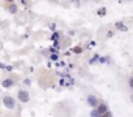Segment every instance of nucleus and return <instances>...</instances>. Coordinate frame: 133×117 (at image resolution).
<instances>
[{
	"instance_id": "f257e3e1",
	"label": "nucleus",
	"mask_w": 133,
	"mask_h": 117,
	"mask_svg": "<svg viewBox=\"0 0 133 117\" xmlns=\"http://www.w3.org/2000/svg\"><path fill=\"white\" fill-rule=\"evenodd\" d=\"M3 103H4V105H5L8 109H13V108H15V100H13V98H11V96H5L4 100H3Z\"/></svg>"
},
{
	"instance_id": "f03ea898",
	"label": "nucleus",
	"mask_w": 133,
	"mask_h": 117,
	"mask_svg": "<svg viewBox=\"0 0 133 117\" xmlns=\"http://www.w3.org/2000/svg\"><path fill=\"white\" fill-rule=\"evenodd\" d=\"M18 99H20L22 103L29 101V92H26V91H24V90L18 91Z\"/></svg>"
},
{
	"instance_id": "7ed1b4c3",
	"label": "nucleus",
	"mask_w": 133,
	"mask_h": 117,
	"mask_svg": "<svg viewBox=\"0 0 133 117\" xmlns=\"http://www.w3.org/2000/svg\"><path fill=\"white\" fill-rule=\"evenodd\" d=\"M88 103H89V105H91V107H97L98 100H97V98H95V96L89 95V96H88Z\"/></svg>"
},
{
	"instance_id": "20e7f679",
	"label": "nucleus",
	"mask_w": 133,
	"mask_h": 117,
	"mask_svg": "<svg viewBox=\"0 0 133 117\" xmlns=\"http://www.w3.org/2000/svg\"><path fill=\"white\" fill-rule=\"evenodd\" d=\"M116 27H117L119 30H121V31H127V30H128V27H127L123 22H116Z\"/></svg>"
},
{
	"instance_id": "39448f33",
	"label": "nucleus",
	"mask_w": 133,
	"mask_h": 117,
	"mask_svg": "<svg viewBox=\"0 0 133 117\" xmlns=\"http://www.w3.org/2000/svg\"><path fill=\"white\" fill-rule=\"evenodd\" d=\"M97 111H98V112L103 116V113H106V112H107V107L103 104V105H101V107H99V109H97Z\"/></svg>"
},
{
	"instance_id": "423d86ee",
	"label": "nucleus",
	"mask_w": 133,
	"mask_h": 117,
	"mask_svg": "<svg viewBox=\"0 0 133 117\" xmlns=\"http://www.w3.org/2000/svg\"><path fill=\"white\" fill-rule=\"evenodd\" d=\"M8 11H9L11 13H16V12H17V7H16L15 4H11V5L8 7Z\"/></svg>"
},
{
	"instance_id": "0eeeda50",
	"label": "nucleus",
	"mask_w": 133,
	"mask_h": 117,
	"mask_svg": "<svg viewBox=\"0 0 133 117\" xmlns=\"http://www.w3.org/2000/svg\"><path fill=\"white\" fill-rule=\"evenodd\" d=\"M12 85H13L12 79H5V81L3 82V86H4V87H11Z\"/></svg>"
},
{
	"instance_id": "6e6552de",
	"label": "nucleus",
	"mask_w": 133,
	"mask_h": 117,
	"mask_svg": "<svg viewBox=\"0 0 133 117\" xmlns=\"http://www.w3.org/2000/svg\"><path fill=\"white\" fill-rule=\"evenodd\" d=\"M90 116L91 117H102V114L97 111V109H94V111H91V113H90Z\"/></svg>"
},
{
	"instance_id": "1a4fd4ad",
	"label": "nucleus",
	"mask_w": 133,
	"mask_h": 117,
	"mask_svg": "<svg viewBox=\"0 0 133 117\" xmlns=\"http://www.w3.org/2000/svg\"><path fill=\"white\" fill-rule=\"evenodd\" d=\"M73 51H75L76 53H81V52H82V48H81V47H75Z\"/></svg>"
},
{
	"instance_id": "9d476101",
	"label": "nucleus",
	"mask_w": 133,
	"mask_h": 117,
	"mask_svg": "<svg viewBox=\"0 0 133 117\" xmlns=\"http://www.w3.org/2000/svg\"><path fill=\"white\" fill-rule=\"evenodd\" d=\"M98 14H101V16H104V14H106V9H104V8L99 9V11H98Z\"/></svg>"
},
{
	"instance_id": "9b49d317",
	"label": "nucleus",
	"mask_w": 133,
	"mask_h": 117,
	"mask_svg": "<svg viewBox=\"0 0 133 117\" xmlns=\"http://www.w3.org/2000/svg\"><path fill=\"white\" fill-rule=\"evenodd\" d=\"M57 38H59V35H57V34H54V35H52V40H56Z\"/></svg>"
},
{
	"instance_id": "f8f14e48",
	"label": "nucleus",
	"mask_w": 133,
	"mask_h": 117,
	"mask_svg": "<svg viewBox=\"0 0 133 117\" xmlns=\"http://www.w3.org/2000/svg\"><path fill=\"white\" fill-rule=\"evenodd\" d=\"M103 114H104V117H111V114H110L108 112H106V113H103Z\"/></svg>"
},
{
	"instance_id": "ddd939ff",
	"label": "nucleus",
	"mask_w": 133,
	"mask_h": 117,
	"mask_svg": "<svg viewBox=\"0 0 133 117\" xmlns=\"http://www.w3.org/2000/svg\"><path fill=\"white\" fill-rule=\"evenodd\" d=\"M51 58H52V60H56L57 56H56V55H52V56H51Z\"/></svg>"
},
{
	"instance_id": "4468645a",
	"label": "nucleus",
	"mask_w": 133,
	"mask_h": 117,
	"mask_svg": "<svg viewBox=\"0 0 133 117\" xmlns=\"http://www.w3.org/2000/svg\"><path fill=\"white\" fill-rule=\"evenodd\" d=\"M25 85H30V79H25Z\"/></svg>"
}]
</instances>
